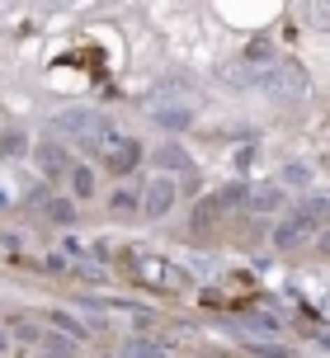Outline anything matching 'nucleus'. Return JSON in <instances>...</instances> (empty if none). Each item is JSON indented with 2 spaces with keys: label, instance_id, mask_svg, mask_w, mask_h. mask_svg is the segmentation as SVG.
<instances>
[{
  "label": "nucleus",
  "instance_id": "obj_1",
  "mask_svg": "<svg viewBox=\"0 0 330 358\" xmlns=\"http://www.w3.org/2000/svg\"><path fill=\"white\" fill-rule=\"evenodd\" d=\"M147 113L156 118L161 127H175V132H184V127L194 123V113H199V94H189L184 85H156L147 94Z\"/></svg>",
  "mask_w": 330,
  "mask_h": 358
},
{
  "label": "nucleus",
  "instance_id": "obj_2",
  "mask_svg": "<svg viewBox=\"0 0 330 358\" xmlns=\"http://www.w3.org/2000/svg\"><path fill=\"white\" fill-rule=\"evenodd\" d=\"M57 132L62 137H76V142H104L109 137V123L99 113H90V108H71V113L57 118Z\"/></svg>",
  "mask_w": 330,
  "mask_h": 358
},
{
  "label": "nucleus",
  "instance_id": "obj_3",
  "mask_svg": "<svg viewBox=\"0 0 330 358\" xmlns=\"http://www.w3.org/2000/svg\"><path fill=\"white\" fill-rule=\"evenodd\" d=\"M259 85L269 90L274 99H293V94L307 90V76H302L297 62H274V66H264V80H259Z\"/></svg>",
  "mask_w": 330,
  "mask_h": 358
},
{
  "label": "nucleus",
  "instance_id": "obj_4",
  "mask_svg": "<svg viewBox=\"0 0 330 358\" xmlns=\"http://www.w3.org/2000/svg\"><path fill=\"white\" fill-rule=\"evenodd\" d=\"M312 241H316V222L302 213V208L288 213L283 227H274V245H278V250H302V245H312Z\"/></svg>",
  "mask_w": 330,
  "mask_h": 358
},
{
  "label": "nucleus",
  "instance_id": "obj_5",
  "mask_svg": "<svg viewBox=\"0 0 330 358\" xmlns=\"http://www.w3.org/2000/svg\"><path fill=\"white\" fill-rule=\"evenodd\" d=\"M137 156H142V146L132 142V137H118V132L104 137V165H109L113 175H128L132 165H137Z\"/></svg>",
  "mask_w": 330,
  "mask_h": 358
},
{
  "label": "nucleus",
  "instance_id": "obj_6",
  "mask_svg": "<svg viewBox=\"0 0 330 358\" xmlns=\"http://www.w3.org/2000/svg\"><path fill=\"white\" fill-rule=\"evenodd\" d=\"M137 278L151 287H180V268H170L161 255H137Z\"/></svg>",
  "mask_w": 330,
  "mask_h": 358
},
{
  "label": "nucleus",
  "instance_id": "obj_7",
  "mask_svg": "<svg viewBox=\"0 0 330 358\" xmlns=\"http://www.w3.org/2000/svg\"><path fill=\"white\" fill-rule=\"evenodd\" d=\"M142 208H147V217H165L175 208V184L170 179H151L147 194H142Z\"/></svg>",
  "mask_w": 330,
  "mask_h": 358
},
{
  "label": "nucleus",
  "instance_id": "obj_8",
  "mask_svg": "<svg viewBox=\"0 0 330 358\" xmlns=\"http://www.w3.org/2000/svg\"><path fill=\"white\" fill-rule=\"evenodd\" d=\"M278 203H283V194H278L274 184H255V189H245V198H241L245 213H274Z\"/></svg>",
  "mask_w": 330,
  "mask_h": 358
},
{
  "label": "nucleus",
  "instance_id": "obj_9",
  "mask_svg": "<svg viewBox=\"0 0 330 358\" xmlns=\"http://www.w3.org/2000/svg\"><path fill=\"white\" fill-rule=\"evenodd\" d=\"M38 161H43V170H48V175H62V170H66V151H57V146H43V151H38Z\"/></svg>",
  "mask_w": 330,
  "mask_h": 358
},
{
  "label": "nucleus",
  "instance_id": "obj_10",
  "mask_svg": "<svg viewBox=\"0 0 330 358\" xmlns=\"http://www.w3.org/2000/svg\"><path fill=\"white\" fill-rule=\"evenodd\" d=\"M156 161H161L165 170H189V156H184L180 146H161V151H156Z\"/></svg>",
  "mask_w": 330,
  "mask_h": 358
},
{
  "label": "nucleus",
  "instance_id": "obj_11",
  "mask_svg": "<svg viewBox=\"0 0 330 358\" xmlns=\"http://www.w3.org/2000/svg\"><path fill=\"white\" fill-rule=\"evenodd\" d=\"M170 349L165 344H151V340H132L128 344V358H165Z\"/></svg>",
  "mask_w": 330,
  "mask_h": 358
},
{
  "label": "nucleus",
  "instance_id": "obj_12",
  "mask_svg": "<svg viewBox=\"0 0 330 358\" xmlns=\"http://www.w3.org/2000/svg\"><path fill=\"white\" fill-rule=\"evenodd\" d=\"M307 19H312L316 29H330V0H312L307 5Z\"/></svg>",
  "mask_w": 330,
  "mask_h": 358
},
{
  "label": "nucleus",
  "instance_id": "obj_13",
  "mask_svg": "<svg viewBox=\"0 0 330 358\" xmlns=\"http://www.w3.org/2000/svg\"><path fill=\"white\" fill-rule=\"evenodd\" d=\"M283 179H288V184H307V179H312V170H307V165H288V170H283Z\"/></svg>",
  "mask_w": 330,
  "mask_h": 358
},
{
  "label": "nucleus",
  "instance_id": "obj_14",
  "mask_svg": "<svg viewBox=\"0 0 330 358\" xmlns=\"http://www.w3.org/2000/svg\"><path fill=\"white\" fill-rule=\"evenodd\" d=\"M76 189H80V194H94V175H90V170H76Z\"/></svg>",
  "mask_w": 330,
  "mask_h": 358
},
{
  "label": "nucleus",
  "instance_id": "obj_15",
  "mask_svg": "<svg viewBox=\"0 0 330 358\" xmlns=\"http://www.w3.org/2000/svg\"><path fill=\"white\" fill-rule=\"evenodd\" d=\"M19 146H24L19 137H0V156H19Z\"/></svg>",
  "mask_w": 330,
  "mask_h": 358
}]
</instances>
